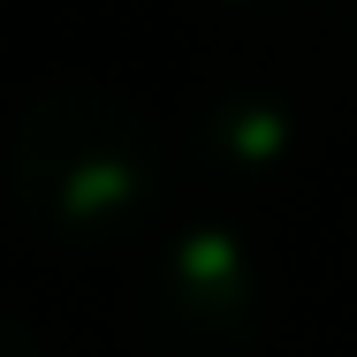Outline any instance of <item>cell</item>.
<instances>
[{"mask_svg": "<svg viewBox=\"0 0 357 357\" xmlns=\"http://www.w3.org/2000/svg\"><path fill=\"white\" fill-rule=\"evenodd\" d=\"M8 198L54 243H122L167 198V137L137 91L61 69L23 91L8 122Z\"/></svg>", "mask_w": 357, "mask_h": 357, "instance_id": "6da1fadb", "label": "cell"}, {"mask_svg": "<svg viewBox=\"0 0 357 357\" xmlns=\"http://www.w3.org/2000/svg\"><path fill=\"white\" fill-rule=\"evenodd\" d=\"M0 357H46V335L23 312H8V304H0Z\"/></svg>", "mask_w": 357, "mask_h": 357, "instance_id": "277c9868", "label": "cell"}, {"mask_svg": "<svg viewBox=\"0 0 357 357\" xmlns=\"http://www.w3.org/2000/svg\"><path fill=\"white\" fill-rule=\"evenodd\" d=\"M327 38H335V46L350 54V69H357V0H342V8L327 15Z\"/></svg>", "mask_w": 357, "mask_h": 357, "instance_id": "5b68a950", "label": "cell"}, {"mask_svg": "<svg viewBox=\"0 0 357 357\" xmlns=\"http://www.w3.org/2000/svg\"><path fill=\"white\" fill-rule=\"evenodd\" d=\"M137 342L152 357H243L266 319V259L220 213H198L152 243L137 274Z\"/></svg>", "mask_w": 357, "mask_h": 357, "instance_id": "7a4b0ae2", "label": "cell"}, {"mask_svg": "<svg viewBox=\"0 0 357 357\" xmlns=\"http://www.w3.org/2000/svg\"><path fill=\"white\" fill-rule=\"evenodd\" d=\"M296 144H304V114L274 76H220L190 107V152H198V167H213L228 183L282 175Z\"/></svg>", "mask_w": 357, "mask_h": 357, "instance_id": "3957f363", "label": "cell"}]
</instances>
